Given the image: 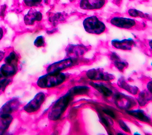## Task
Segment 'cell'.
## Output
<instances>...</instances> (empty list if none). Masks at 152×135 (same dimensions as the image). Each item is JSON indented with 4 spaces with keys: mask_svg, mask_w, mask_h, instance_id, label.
<instances>
[{
    "mask_svg": "<svg viewBox=\"0 0 152 135\" xmlns=\"http://www.w3.org/2000/svg\"><path fill=\"white\" fill-rule=\"evenodd\" d=\"M116 105L121 109L129 110L137 104L133 97L122 93H116L114 97Z\"/></svg>",
    "mask_w": 152,
    "mask_h": 135,
    "instance_id": "9c48e42d",
    "label": "cell"
},
{
    "mask_svg": "<svg viewBox=\"0 0 152 135\" xmlns=\"http://www.w3.org/2000/svg\"><path fill=\"white\" fill-rule=\"evenodd\" d=\"M90 85L97 90L99 93L106 97H110L113 96V90L108 86L102 82H90Z\"/></svg>",
    "mask_w": 152,
    "mask_h": 135,
    "instance_id": "2e32d148",
    "label": "cell"
},
{
    "mask_svg": "<svg viewBox=\"0 0 152 135\" xmlns=\"http://www.w3.org/2000/svg\"><path fill=\"white\" fill-rule=\"evenodd\" d=\"M61 17H63V16L62 15H60V13H57L56 14H54L53 16H50L49 17V21L50 23H52L53 24H56L57 23H58V21H60V20H63L61 18Z\"/></svg>",
    "mask_w": 152,
    "mask_h": 135,
    "instance_id": "f1b7e54d",
    "label": "cell"
},
{
    "mask_svg": "<svg viewBox=\"0 0 152 135\" xmlns=\"http://www.w3.org/2000/svg\"><path fill=\"white\" fill-rule=\"evenodd\" d=\"M12 78H4L0 77V95L5 91L6 89L12 82Z\"/></svg>",
    "mask_w": 152,
    "mask_h": 135,
    "instance_id": "d4e9b609",
    "label": "cell"
},
{
    "mask_svg": "<svg viewBox=\"0 0 152 135\" xmlns=\"http://www.w3.org/2000/svg\"><path fill=\"white\" fill-rule=\"evenodd\" d=\"M147 89L152 94V80H150L147 83Z\"/></svg>",
    "mask_w": 152,
    "mask_h": 135,
    "instance_id": "d6a6232c",
    "label": "cell"
},
{
    "mask_svg": "<svg viewBox=\"0 0 152 135\" xmlns=\"http://www.w3.org/2000/svg\"><path fill=\"white\" fill-rule=\"evenodd\" d=\"M90 88L88 87L87 86L79 85V86H75V87H72L67 92L74 97L76 96L86 94L90 91Z\"/></svg>",
    "mask_w": 152,
    "mask_h": 135,
    "instance_id": "7402d4cb",
    "label": "cell"
},
{
    "mask_svg": "<svg viewBox=\"0 0 152 135\" xmlns=\"http://www.w3.org/2000/svg\"><path fill=\"white\" fill-rule=\"evenodd\" d=\"M19 61V54L15 50H12L9 52L6 53V55L4 59V63L18 65Z\"/></svg>",
    "mask_w": 152,
    "mask_h": 135,
    "instance_id": "44dd1931",
    "label": "cell"
},
{
    "mask_svg": "<svg viewBox=\"0 0 152 135\" xmlns=\"http://www.w3.org/2000/svg\"><path fill=\"white\" fill-rule=\"evenodd\" d=\"M109 23L116 28L130 30L136 28L139 24L138 22L133 18H129L121 16H113L109 20Z\"/></svg>",
    "mask_w": 152,
    "mask_h": 135,
    "instance_id": "8992f818",
    "label": "cell"
},
{
    "mask_svg": "<svg viewBox=\"0 0 152 135\" xmlns=\"http://www.w3.org/2000/svg\"><path fill=\"white\" fill-rule=\"evenodd\" d=\"M22 102L17 97L10 98L0 107L1 115H13L17 113L21 107Z\"/></svg>",
    "mask_w": 152,
    "mask_h": 135,
    "instance_id": "ba28073f",
    "label": "cell"
},
{
    "mask_svg": "<svg viewBox=\"0 0 152 135\" xmlns=\"http://www.w3.org/2000/svg\"><path fill=\"white\" fill-rule=\"evenodd\" d=\"M43 14L40 10H38L36 8H30L27 13L23 17V20L25 25L32 26L36 22H41L43 20Z\"/></svg>",
    "mask_w": 152,
    "mask_h": 135,
    "instance_id": "30bf717a",
    "label": "cell"
},
{
    "mask_svg": "<svg viewBox=\"0 0 152 135\" xmlns=\"http://www.w3.org/2000/svg\"><path fill=\"white\" fill-rule=\"evenodd\" d=\"M77 65H78V58L67 57L48 65L46 72V73L63 72Z\"/></svg>",
    "mask_w": 152,
    "mask_h": 135,
    "instance_id": "5b68a950",
    "label": "cell"
},
{
    "mask_svg": "<svg viewBox=\"0 0 152 135\" xmlns=\"http://www.w3.org/2000/svg\"><path fill=\"white\" fill-rule=\"evenodd\" d=\"M151 66H152V62H151Z\"/></svg>",
    "mask_w": 152,
    "mask_h": 135,
    "instance_id": "74e56055",
    "label": "cell"
},
{
    "mask_svg": "<svg viewBox=\"0 0 152 135\" xmlns=\"http://www.w3.org/2000/svg\"><path fill=\"white\" fill-rule=\"evenodd\" d=\"M82 24L84 30L90 34L100 35L105 32L107 29L104 21L96 15L86 17L83 20Z\"/></svg>",
    "mask_w": 152,
    "mask_h": 135,
    "instance_id": "3957f363",
    "label": "cell"
},
{
    "mask_svg": "<svg viewBox=\"0 0 152 135\" xmlns=\"http://www.w3.org/2000/svg\"><path fill=\"white\" fill-rule=\"evenodd\" d=\"M126 113L130 116L144 123H150L151 121L150 117L142 109H129L126 110Z\"/></svg>",
    "mask_w": 152,
    "mask_h": 135,
    "instance_id": "e0dca14e",
    "label": "cell"
},
{
    "mask_svg": "<svg viewBox=\"0 0 152 135\" xmlns=\"http://www.w3.org/2000/svg\"><path fill=\"white\" fill-rule=\"evenodd\" d=\"M110 58L112 61L114 66L120 71H123L128 66V63L125 60H123L116 53H111V54H110Z\"/></svg>",
    "mask_w": 152,
    "mask_h": 135,
    "instance_id": "ac0fdd59",
    "label": "cell"
},
{
    "mask_svg": "<svg viewBox=\"0 0 152 135\" xmlns=\"http://www.w3.org/2000/svg\"><path fill=\"white\" fill-rule=\"evenodd\" d=\"M7 10V5L3 4L0 8V17L1 18H4L6 16V12Z\"/></svg>",
    "mask_w": 152,
    "mask_h": 135,
    "instance_id": "4dcf8cb0",
    "label": "cell"
},
{
    "mask_svg": "<svg viewBox=\"0 0 152 135\" xmlns=\"http://www.w3.org/2000/svg\"><path fill=\"white\" fill-rule=\"evenodd\" d=\"M152 101V94L147 90H143L138 94L137 102L140 107H144Z\"/></svg>",
    "mask_w": 152,
    "mask_h": 135,
    "instance_id": "ffe728a7",
    "label": "cell"
},
{
    "mask_svg": "<svg viewBox=\"0 0 152 135\" xmlns=\"http://www.w3.org/2000/svg\"><path fill=\"white\" fill-rule=\"evenodd\" d=\"M99 113V119L100 120V122H102V123L107 127L108 128V129L110 128V126L111 125V122L108 120L107 118H106L105 116H104L103 115V114L100 113V112H98Z\"/></svg>",
    "mask_w": 152,
    "mask_h": 135,
    "instance_id": "4316f807",
    "label": "cell"
},
{
    "mask_svg": "<svg viewBox=\"0 0 152 135\" xmlns=\"http://www.w3.org/2000/svg\"><path fill=\"white\" fill-rule=\"evenodd\" d=\"M86 76L94 82H110L115 79V76L100 68L89 69L86 71Z\"/></svg>",
    "mask_w": 152,
    "mask_h": 135,
    "instance_id": "52a82bcc",
    "label": "cell"
},
{
    "mask_svg": "<svg viewBox=\"0 0 152 135\" xmlns=\"http://www.w3.org/2000/svg\"><path fill=\"white\" fill-rule=\"evenodd\" d=\"M6 55V52L3 50H0V63L4 60V57Z\"/></svg>",
    "mask_w": 152,
    "mask_h": 135,
    "instance_id": "1f68e13d",
    "label": "cell"
},
{
    "mask_svg": "<svg viewBox=\"0 0 152 135\" xmlns=\"http://www.w3.org/2000/svg\"><path fill=\"white\" fill-rule=\"evenodd\" d=\"M14 119L13 115H0V135L4 134L7 132Z\"/></svg>",
    "mask_w": 152,
    "mask_h": 135,
    "instance_id": "9a60e30c",
    "label": "cell"
},
{
    "mask_svg": "<svg viewBox=\"0 0 152 135\" xmlns=\"http://www.w3.org/2000/svg\"><path fill=\"white\" fill-rule=\"evenodd\" d=\"M43 0H23V4L27 8H37L40 6Z\"/></svg>",
    "mask_w": 152,
    "mask_h": 135,
    "instance_id": "cb8c5ba5",
    "label": "cell"
},
{
    "mask_svg": "<svg viewBox=\"0 0 152 135\" xmlns=\"http://www.w3.org/2000/svg\"><path fill=\"white\" fill-rule=\"evenodd\" d=\"M149 20H150V21H152V15H150V16Z\"/></svg>",
    "mask_w": 152,
    "mask_h": 135,
    "instance_id": "d590c367",
    "label": "cell"
},
{
    "mask_svg": "<svg viewBox=\"0 0 152 135\" xmlns=\"http://www.w3.org/2000/svg\"><path fill=\"white\" fill-rule=\"evenodd\" d=\"M69 77L68 74L63 72L46 73L37 78L35 85L43 90L53 89L64 83Z\"/></svg>",
    "mask_w": 152,
    "mask_h": 135,
    "instance_id": "6da1fadb",
    "label": "cell"
},
{
    "mask_svg": "<svg viewBox=\"0 0 152 135\" xmlns=\"http://www.w3.org/2000/svg\"><path fill=\"white\" fill-rule=\"evenodd\" d=\"M69 1L70 2H74V1H77V0H69Z\"/></svg>",
    "mask_w": 152,
    "mask_h": 135,
    "instance_id": "8d00e7d4",
    "label": "cell"
},
{
    "mask_svg": "<svg viewBox=\"0 0 152 135\" xmlns=\"http://www.w3.org/2000/svg\"><path fill=\"white\" fill-rule=\"evenodd\" d=\"M128 14L129 15L130 17L132 18H144L149 20L150 16V15H148L147 14L144 13V12H141V10H139L136 9H130L128 10L127 12Z\"/></svg>",
    "mask_w": 152,
    "mask_h": 135,
    "instance_id": "603a6c76",
    "label": "cell"
},
{
    "mask_svg": "<svg viewBox=\"0 0 152 135\" xmlns=\"http://www.w3.org/2000/svg\"><path fill=\"white\" fill-rule=\"evenodd\" d=\"M148 46H150V49L152 50V39L151 40H150L148 41Z\"/></svg>",
    "mask_w": 152,
    "mask_h": 135,
    "instance_id": "e575fe53",
    "label": "cell"
},
{
    "mask_svg": "<svg viewBox=\"0 0 152 135\" xmlns=\"http://www.w3.org/2000/svg\"><path fill=\"white\" fill-rule=\"evenodd\" d=\"M111 44L113 47L122 51H131L136 46V42L132 39H114L111 40Z\"/></svg>",
    "mask_w": 152,
    "mask_h": 135,
    "instance_id": "4fadbf2b",
    "label": "cell"
},
{
    "mask_svg": "<svg viewBox=\"0 0 152 135\" xmlns=\"http://www.w3.org/2000/svg\"><path fill=\"white\" fill-rule=\"evenodd\" d=\"M47 95L43 91L38 92L29 102L25 104L23 107V111L29 115H33L39 112L42 105L46 100Z\"/></svg>",
    "mask_w": 152,
    "mask_h": 135,
    "instance_id": "277c9868",
    "label": "cell"
},
{
    "mask_svg": "<svg viewBox=\"0 0 152 135\" xmlns=\"http://www.w3.org/2000/svg\"><path fill=\"white\" fill-rule=\"evenodd\" d=\"M34 45L37 48L45 47L46 45V41H45V36L43 35L37 36L34 42Z\"/></svg>",
    "mask_w": 152,
    "mask_h": 135,
    "instance_id": "484cf974",
    "label": "cell"
},
{
    "mask_svg": "<svg viewBox=\"0 0 152 135\" xmlns=\"http://www.w3.org/2000/svg\"><path fill=\"white\" fill-rule=\"evenodd\" d=\"M117 84L119 88L125 90L126 91L129 92V93L133 95H136L138 94L139 88L136 86L132 85L130 83H129L124 78L119 79Z\"/></svg>",
    "mask_w": 152,
    "mask_h": 135,
    "instance_id": "d6986e66",
    "label": "cell"
},
{
    "mask_svg": "<svg viewBox=\"0 0 152 135\" xmlns=\"http://www.w3.org/2000/svg\"><path fill=\"white\" fill-rule=\"evenodd\" d=\"M4 36V29L3 27L0 26V41H1Z\"/></svg>",
    "mask_w": 152,
    "mask_h": 135,
    "instance_id": "836d02e7",
    "label": "cell"
},
{
    "mask_svg": "<svg viewBox=\"0 0 152 135\" xmlns=\"http://www.w3.org/2000/svg\"><path fill=\"white\" fill-rule=\"evenodd\" d=\"M118 124L119 126H120V127L125 132H127V133H130L131 130L130 129V128L129 127V126L126 124L125 122L122 120V119H119L118 120Z\"/></svg>",
    "mask_w": 152,
    "mask_h": 135,
    "instance_id": "f546056e",
    "label": "cell"
},
{
    "mask_svg": "<svg viewBox=\"0 0 152 135\" xmlns=\"http://www.w3.org/2000/svg\"><path fill=\"white\" fill-rule=\"evenodd\" d=\"M102 112L104 113V114L107 115L108 116L110 117L111 119H116V115L112 109L108 108H102Z\"/></svg>",
    "mask_w": 152,
    "mask_h": 135,
    "instance_id": "83f0119b",
    "label": "cell"
},
{
    "mask_svg": "<svg viewBox=\"0 0 152 135\" xmlns=\"http://www.w3.org/2000/svg\"><path fill=\"white\" fill-rule=\"evenodd\" d=\"M107 0H80L79 7L85 10H99L106 4Z\"/></svg>",
    "mask_w": 152,
    "mask_h": 135,
    "instance_id": "7c38bea8",
    "label": "cell"
},
{
    "mask_svg": "<svg viewBox=\"0 0 152 135\" xmlns=\"http://www.w3.org/2000/svg\"><path fill=\"white\" fill-rule=\"evenodd\" d=\"M88 51V47L82 44H69L65 49V52L68 57L75 58H78L84 55Z\"/></svg>",
    "mask_w": 152,
    "mask_h": 135,
    "instance_id": "8fae6325",
    "label": "cell"
},
{
    "mask_svg": "<svg viewBox=\"0 0 152 135\" xmlns=\"http://www.w3.org/2000/svg\"><path fill=\"white\" fill-rule=\"evenodd\" d=\"M19 70L18 65L4 63L0 66V77L4 78H12Z\"/></svg>",
    "mask_w": 152,
    "mask_h": 135,
    "instance_id": "5bb4252c",
    "label": "cell"
},
{
    "mask_svg": "<svg viewBox=\"0 0 152 135\" xmlns=\"http://www.w3.org/2000/svg\"><path fill=\"white\" fill-rule=\"evenodd\" d=\"M74 97L68 92L57 99L49 109L48 118L53 122L60 120L66 112Z\"/></svg>",
    "mask_w": 152,
    "mask_h": 135,
    "instance_id": "7a4b0ae2",
    "label": "cell"
}]
</instances>
